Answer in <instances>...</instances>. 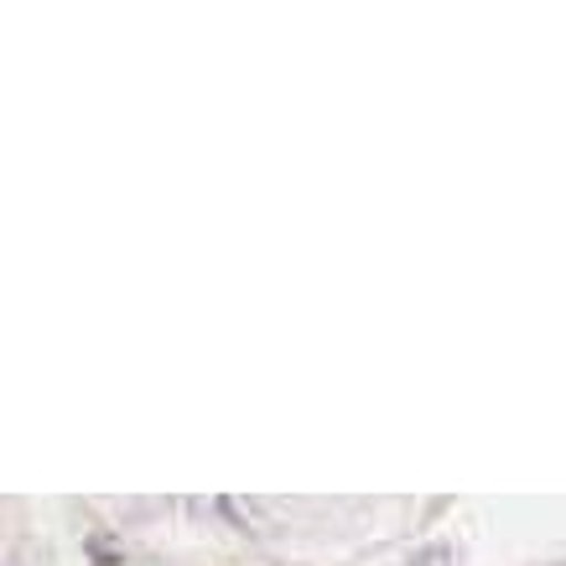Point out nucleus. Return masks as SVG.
<instances>
[{
  "label": "nucleus",
  "instance_id": "obj_1",
  "mask_svg": "<svg viewBox=\"0 0 566 566\" xmlns=\"http://www.w3.org/2000/svg\"><path fill=\"white\" fill-rule=\"evenodd\" d=\"M219 515L234 520V525H244V535H260L265 525H260V510L250 504V499H219Z\"/></svg>",
  "mask_w": 566,
  "mask_h": 566
},
{
  "label": "nucleus",
  "instance_id": "obj_2",
  "mask_svg": "<svg viewBox=\"0 0 566 566\" xmlns=\"http://www.w3.org/2000/svg\"><path fill=\"white\" fill-rule=\"evenodd\" d=\"M406 566H452V546L447 541H437V546H427V551H416Z\"/></svg>",
  "mask_w": 566,
  "mask_h": 566
}]
</instances>
